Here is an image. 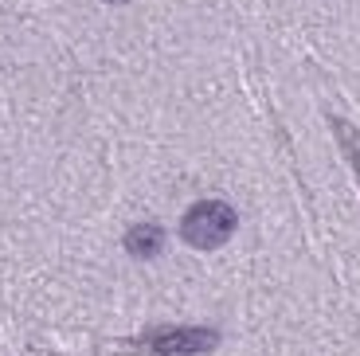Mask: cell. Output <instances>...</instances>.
Listing matches in <instances>:
<instances>
[{
	"mask_svg": "<svg viewBox=\"0 0 360 356\" xmlns=\"http://www.w3.org/2000/svg\"><path fill=\"white\" fill-rule=\"evenodd\" d=\"M231 231H235V212L224 200H204V204H196L184 215V223H180L184 243H192V247H200V250H212V247H219V243H227Z\"/></svg>",
	"mask_w": 360,
	"mask_h": 356,
	"instance_id": "cell-1",
	"label": "cell"
},
{
	"mask_svg": "<svg viewBox=\"0 0 360 356\" xmlns=\"http://www.w3.org/2000/svg\"><path fill=\"white\" fill-rule=\"evenodd\" d=\"M216 345V333L212 329H169V333H157L149 341V348L161 356H172V352H204V348Z\"/></svg>",
	"mask_w": 360,
	"mask_h": 356,
	"instance_id": "cell-2",
	"label": "cell"
},
{
	"mask_svg": "<svg viewBox=\"0 0 360 356\" xmlns=\"http://www.w3.org/2000/svg\"><path fill=\"white\" fill-rule=\"evenodd\" d=\"M161 227L157 223H137L134 231L126 235V247H129V255H137V258H153L157 250H161Z\"/></svg>",
	"mask_w": 360,
	"mask_h": 356,
	"instance_id": "cell-3",
	"label": "cell"
},
{
	"mask_svg": "<svg viewBox=\"0 0 360 356\" xmlns=\"http://www.w3.org/2000/svg\"><path fill=\"white\" fill-rule=\"evenodd\" d=\"M337 134H341V145H345V153H349L352 169L360 172V134H356V129H349L345 122H337Z\"/></svg>",
	"mask_w": 360,
	"mask_h": 356,
	"instance_id": "cell-4",
	"label": "cell"
}]
</instances>
